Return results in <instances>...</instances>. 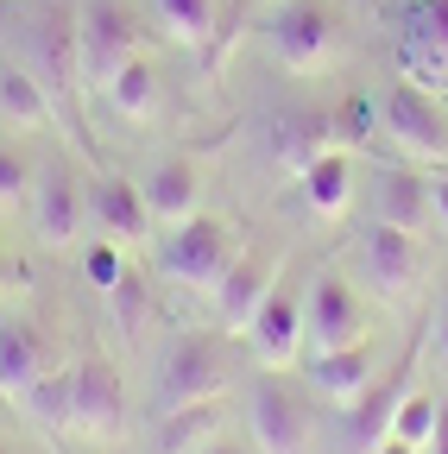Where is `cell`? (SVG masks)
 I'll use <instances>...</instances> for the list:
<instances>
[{
  "instance_id": "32",
  "label": "cell",
  "mask_w": 448,
  "mask_h": 454,
  "mask_svg": "<svg viewBox=\"0 0 448 454\" xmlns=\"http://www.w3.org/2000/svg\"><path fill=\"white\" fill-rule=\"evenodd\" d=\"M429 208H436V221L448 227V177H429Z\"/></svg>"
},
{
  "instance_id": "29",
  "label": "cell",
  "mask_w": 448,
  "mask_h": 454,
  "mask_svg": "<svg viewBox=\"0 0 448 454\" xmlns=\"http://www.w3.org/2000/svg\"><path fill=\"white\" fill-rule=\"evenodd\" d=\"M26 190H32V164H26L20 152H7V145H0V208H13Z\"/></svg>"
},
{
  "instance_id": "19",
  "label": "cell",
  "mask_w": 448,
  "mask_h": 454,
  "mask_svg": "<svg viewBox=\"0 0 448 454\" xmlns=\"http://www.w3.org/2000/svg\"><path fill=\"white\" fill-rule=\"evenodd\" d=\"M32 57L44 64V76L51 82H83V70H76V20L64 13V7H44L38 20H32Z\"/></svg>"
},
{
  "instance_id": "23",
  "label": "cell",
  "mask_w": 448,
  "mask_h": 454,
  "mask_svg": "<svg viewBox=\"0 0 448 454\" xmlns=\"http://www.w3.org/2000/svg\"><path fill=\"white\" fill-rule=\"evenodd\" d=\"M107 101H114L121 121H152V107H158V76L145 57H133V64H121V76L107 82Z\"/></svg>"
},
{
  "instance_id": "28",
  "label": "cell",
  "mask_w": 448,
  "mask_h": 454,
  "mask_svg": "<svg viewBox=\"0 0 448 454\" xmlns=\"http://www.w3.org/2000/svg\"><path fill=\"white\" fill-rule=\"evenodd\" d=\"M107 309H114L121 334H139L145 316H152V297H145V284H139L133 271H121V284H107Z\"/></svg>"
},
{
  "instance_id": "31",
  "label": "cell",
  "mask_w": 448,
  "mask_h": 454,
  "mask_svg": "<svg viewBox=\"0 0 448 454\" xmlns=\"http://www.w3.org/2000/svg\"><path fill=\"white\" fill-rule=\"evenodd\" d=\"M411 26H423L442 51H448V0H411V13H405Z\"/></svg>"
},
{
  "instance_id": "20",
  "label": "cell",
  "mask_w": 448,
  "mask_h": 454,
  "mask_svg": "<svg viewBox=\"0 0 448 454\" xmlns=\"http://www.w3.org/2000/svg\"><path fill=\"white\" fill-rule=\"evenodd\" d=\"M221 435V397H202V404H184V411H164V429H158V454H208Z\"/></svg>"
},
{
  "instance_id": "8",
  "label": "cell",
  "mask_w": 448,
  "mask_h": 454,
  "mask_svg": "<svg viewBox=\"0 0 448 454\" xmlns=\"http://www.w3.org/2000/svg\"><path fill=\"white\" fill-rule=\"evenodd\" d=\"M271 51H278V64L297 70V76L322 70L334 57V13L316 7V0H291V7L271 20Z\"/></svg>"
},
{
  "instance_id": "18",
  "label": "cell",
  "mask_w": 448,
  "mask_h": 454,
  "mask_svg": "<svg viewBox=\"0 0 448 454\" xmlns=\"http://www.w3.org/2000/svg\"><path fill=\"white\" fill-rule=\"evenodd\" d=\"M429 215V184L417 170H373V221H391V227H423Z\"/></svg>"
},
{
  "instance_id": "24",
  "label": "cell",
  "mask_w": 448,
  "mask_h": 454,
  "mask_svg": "<svg viewBox=\"0 0 448 454\" xmlns=\"http://www.w3.org/2000/svg\"><path fill=\"white\" fill-rule=\"evenodd\" d=\"M436 417H442V404H436L429 391H405V397H398V411H391V435H398V442H411V448H423V454H429Z\"/></svg>"
},
{
  "instance_id": "4",
  "label": "cell",
  "mask_w": 448,
  "mask_h": 454,
  "mask_svg": "<svg viewBox=\"0 0 448 454\" xmlns=\"http://www.w3.org/2000/svg\"><path fill=\"white\" fill-rule=\"evenodd\" d=\"M221 340L215 334H184L171 354L158 360V411H184V404H202V397H221Z\"/></svg>"
},
{
  "instance_id": "12",
  "label": "cell",
  "mask_w": 448,
  "mask_h": 454,
  "mask_svg": "<svg viewBox=\"0 0 448 454\" xmlns=\"http://www.w3.org/2000/svg\"><path fill=\"white\" fill-rule=\"evenodd\" d=\"M89 221H95V234H101V240H114V247L145 240V234H152L145 190L127 184V177H95V184H89Z\"/></svg>"
},
{
  "instance_id": "34",
  "label": "cell",
  "mask_w": 448,
  "mask_h": 454,
  "mask_svg": "<svg viewBox=\"0 0 448 454\" xmlns=\"http://www.w3.org/2000/svg\"><path fill=\"white\" fill-rule=\"evenodd\" d=\"M429 454H448V411L436 417V435H429Z\"/></svg>"
},
{
  "instance_id": "37",
  "label": "cell",
  "mask_w": 448,
  "mask_h": 454,
  "mask_svg": "<svg viewBox=\"0 0 448 454\" xmlns=\"http://www.w3.org/2000/svg\"><path fill=\"white\" fill-rule=\"evenodd\" d=\"M0 454H7V448H0Z\"/></svg>"
},
{
  "instance_id": "33",
  "label": "cell",
  "mask_w": 448,
  "mask_h": 454,
  "mask_svg": "<svg viewBox=\"0 0 448 454\" xmlns=\"http://www.w3.org/2000/svg\"><path fill=\"white\" fill-rule=\"evenodd\" d=\"M366 454H423V448H411V442H398V435H379Z\"/></svg>"
},
{
  "instance_id": "5",
  "label": "cell",
  "mask_w": 448,
  "mask_h": 454,
  "mask_svg": "<svg viewBox=\"0 0 448 454\" xmlns=\"http://www.w3.org/2000/svg\"><path fill=\"white\" fill-rule=\"evenodd\" d=\"M303 340H310V354H334V348H354V340H366V303L354 297V284H348L342 271H322V278L310 284Z\"/></svg>"
},
{
  "instance_id": "14",
  "label": "cell",
  "mask_w": 448,
  "mask_h": 454,
  "mask_svg": "<svg viewBox=\"0 0 448 454\" xmlns=\"http://www.w3.org/2000/svg\"><path fill=\"white\" fill-rule=\"evenodd\" d=\"M297 184H303V202H310V215H348V202H354V164H348V152H334V145H322L303 170H297Z\"/></svg>"
},
{
  "instance_id": "35",
  "label": "cell",
  "mask_w": 448,
  "mask_h": 454,
  "mask_svg": "<svg viewBox=\"0 0 448 454\" xmlns=\"http://www.w3.org/2000/svg\"><path fill=\"white\" fill-rule=\"evenodd\" d=\"M436 348H442V360H448V309H442V322H436Z\"/></svg>"
},
{
  "instance_id": "26",
  "label": "cell",
  "mask_w": 448,
  "mask_h": 454,
  "mask_svg": "<svg viewBox=\"0 0 448 454\" xmlns=\"http://www.w3.org/2000/svg\"><path fill=\"white\" fill-rule=\"evenodd\" d=\"M20 404H26V411H32L44 429H64V417H70V366H64V372L51 366V372H44V379H38L26 397H20Z\"/></svg>"
},
{
  "instance_id": "16",
  "label": "cell",
  "mask_w": 448,
  "mask_h": 454,
  "mask_svg": "<svg viewBox=\"0 0 448 454\" xmlns=\"http://www.w3.org/2000/svg\"><path fill=\"white\" fill-rule=\"evenodd\" d=\"M139 190H145V208H152V221H158V227H177V221L202 215V184H196V170H190L184 158L158 164Z\"/></svg>"
},
{
  "instance_id": "15",
  "label": "cell",
  "mask_w": 448,
  "mask_h": 454,
  "mask_svg": "<svg viewBox=\"0 0 448 454\" xmlns=\"http://www.w3.org/2000/svg\"><path fill=\"white\" fill-rule=\"evenodd\" d=\"M265 291H271V271L259 259H234V271L215 284V322H221V334H247V322L265 303Z\"/></svg>"
},
{
  "instance_id": "17",
  "label": "cell",
  "mask_w": 448,
  "mask_h": 454,
  "mask_svg": "<svg viewBox=\"0 0 448 454\" xmlns=\"http://www.w3.org/2000/svg\"><path fill=\"white\" fill-rule=\"evenodd\" d=\"M44 372H51V360H44V334L26 328V322H7V328H0V391L20 404V397H26Z\"/></svg>"
},
{
  "instance_id": "3",
  "label": "cell",
  "mask_w": 448,
  "mask_h": 454,
  "mask_svg": "<svg viewBox=\"0 0 448 454\" xmlns=\"http://www.w3.org/2000/svg\"><path fill=\"white\" fill-rule=\"evenodd\" d=\"M354 259L366 271V284L379 297H411L417 278H423V247L411 227H391V221H366L360 240H354Z\"/></svg>"
},
{
  "instance_id": "25",
  "label": "cell",
  "mask_w": 448,
  "mask_h": 454,
  "mask_svg": "<svg viewBox=\"0 0 448 454\" xmlns=\"http://www.w3.org/2000/svg\"><path fill=\"white\" fill-rule=\"evenodd\" d=\"M152 7L177 44H202L215 32V0H152Z\"/></svg>"
},
{
  "instance_id": "36",
  "label": "cell",
  "mask_w": 448,
  "mask_h": 454,
  "mask_svg": "<svg viewBox=\"0 0 448 454\" xmlns=\"http://www.w3.org/2000/svg\"><path fill=\"white\" fill-rule=\"evenodd\" d=\"M208 454H240V448H228V442H215V448H208Z\"/></svg>"
},
{
  "instance_id": "2",
  "label": "cell",
  "mask_w": 448,
  "mask_h": 454,
  "mask_svg": "<svg viewBox=\"0 0 448 454\" xmlns=\"http://www.w3.org/2000/svg\"><path fill=\"white\" fill-rule=\"evenodd\" d=\"M139 57V32L127 0H83L76 7V70L89 89H107L121 76V64Z\"/></svg>"
},
{
  "instance_id": "11",
  "label": "cell",
  "mask_w": 448,
  "mask_h": 454,
  "mask_svg": "<svg viewBox=\"0 0 448 454\" xmlns=\"http://www.w3.org/2000/svg\"><path fill=\"white\" fill-rule=\"evenodd\" d=\"M247 340H253V360H259L265 372H285V366L297 360V348H303V303L271 284L265 303H259L253 322H247Z\"/></svg>"
},
{
  "instance_id": "6",
  "label": "cell",
  "mask_w": 448,
  "mask_h": 454,
  "mask_svg": "<svg viewBox=\"0 0 448 454\" xmlns=\"http://www.w3.org/2000/svg\"><path fill=\"white\" fill-rule=\"evenodd\" d=\"M247 423H253L259 454H310V411H303V397L291 385H278V379L253 385Z\"/></svg>"
},
{
  "instance_id": "27",
  "label": "cell",
  "mask_w": 448,
  "mask_h": 454,
  "mask_svg": "<svg viewBox=\"0 0 448 454\" xmlns=\"http://www.w3.org/2000/svg\"><path fill=\"white\" fill-rule=\"evenodd\" d=\"M398 385H373L366 397H360V404H354V442L360 448H373L379 435H391V411H398Z\"/></svg>"
},
{
  "instance_id": "13",
  "label": "cell",
  "mask_w": 448,
  "mask_h": 454,
  "mask_svg": "<svg viewBox=\"0 0 448 454\" xmlns=\"http://www.w3.org/2000/svg\"><path fill=\"white\" fill-rule=\"evenodd\" d=\"M373 385H379V354L366 348V340H354V348H334V354H310V391L328 397V404L354 411Z\"/></svg>"
},
{
  "instance_id": "22",
  "label": "cell",
  "mask_w": 448,
  "mask_h": 454,
  "mask_svg": "<svg viewBox=\"0 0 448 454\" xmlns=\"http://www.w3.org/2000/svg\"><path fill=\"white\" fill-rule=\"evenodd\" d=\"M398 70H405V82H417V89H429V95H448V51H442L423 26H411V20H405V32H398Z\"/></svg>"
},
{
  "instance_id": "7",
  "label": "cell",
  "mask_w": 448,
  "mask_h": 454,
  "mask_svg": "<svg viewBox=\"0 0 448 454\" xmlns=\"http://www.w3.org/2000/svg\"><path fill=\"white\" fill-rule=\"evenodd\" d=\"M385 133L398 139L411 158H423V164H442L448 158V121H442L436 95L417 89V82H398V89L385 95Z\"/></svg>"
},
{
  "instance_id": "21",
  "label": "cell",
  "mask_w": 448,
  "mask_h": 454,
  "mask_svg": "<svg viewBox=\"0 0 448 454\" xmlns=\"http://www.w3.org/2000/svg\"><path fill=\"white\" fill-rule=\"evenodd\" d=\"M0 121H13V127H51V95L32 70L20 64H0Z\"/></svg>"
},
{
  "instance_id": "9",
  "label": "cell",
  "mask_w": 448,
  "mask_h": 454,
  "mask_svg": "<svg viewBox=\"0 0 448 454\" xmlns=\"http://www.w3.org/2000/svg\"><path fill=\"white\" fill-rule=\"evenodd\" d=\"M127 423V397H121V379L107 372L101 360H83L70 366V417H64V435H114Z\"/></svg>"
},
{
  "instance_id": "10",
  "label": "cell",
  "mask_w": 448,
  "mask_h": 454,
  "mask_svg": "<svg viewBox=\"0 0 448 454\" xmlns=\"http://www.w3.org/2000/svg\"><path fill=\"white\" fill-rule=\"evenodd\" d=\"M32 227L44 247H76L89 221V190L70 177V170H44V177L32 184Z\"/></svg>"
},
{
  "instance_id": "30",
  "label": "cell",
  "mask_w": 448,
  "mask_h": 454,
  "mask_svg": "<svg viewBox=\"0 0 448 454\" xmlns=\"http://www.w3.org/2000/svg\"><path fill=\"white\" fill-rule=\"evenodd\" d=\"M83 271L101 284V291H107V284H121V271H127V265H121V247H114V240L89 247V253H83Z\"/></svg>"
},
{
  "instance_id": "1",
  "label": "cell",
  "mask_w": 448,
  "mask_h": 454,
  "mask_svg": "<svg viewBox=\"0 0 448 454\" xmlns=\"http://www.w3.org/2000/svg\"><path fill=\"white\" fill-rule=\"evenodd\" d=\"M234 259H240V247H234V227L221 215H190L177 227H164V240H158V271L190 284V291H208V297L234 271Z\"/></svg>"
}]
</instances>
